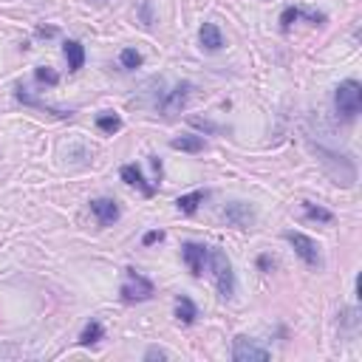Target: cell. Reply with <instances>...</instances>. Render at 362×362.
Listing matches in <instances>:
<instances>
[{"mask_svg": "<svg viewBox=\"0 0 362 362\" xmlns=\"http://www.w3.org/2000/svg\"><path fill=\"white\" fill-rule=\"evenodd\" d=\"M334 108H337V116L342 119H354L362 108V88L356 80H345L337 85L334 91Z\"/></svg>", "mask_w": 362, "mask_h": 362, "instance_id": "obj_1", "label": "cell"}, {"mask_svg": "<svg viewBox=\"0 0 362 362\" xmlns=\"http://www.w3.org/2000/svg\"><path fill=\"white\" fill-rule=\"evenodd\" d=\"M207 255L212 260V274H215V286H218L221 298H232L235 295V272H232V263H230L227 252L224 249H209Z\"/></svg>", "mask_w": 362, "mask_h": 362, "instance_id": "obj_2", "label": "cell"}, {"mask_svg": "<svg viewBox=\"0 0 362 362\" xmlns=\"http://www.w3.org/2000/svg\"><path fill=\"white\" fill-rule=\"evenodd\" d=\"M317 156H320V162L326 165V170L331 173V179H334L337 184H342V187H351V184H354L356 167H354V162H351L348 156H337V153H331V151H326V148H317Z\"/></svg>", "mask_w": 362, "mask_h": 362, "instance_id": "obj_3", "label": "cell"}, {"mask_svg": "<svg viewBox=\"0 0 362 362\" xmlns=\"http://www.w3.org/2000/svg\"><path fill=\"white\" fill-rule=\"evenodd\" d=\"M119 295H122V300H125V303L148 300V298H153V283H151L148 277H144V274H139L136 269H127V280L122 283Z\"/></svg>", "mask_w": 362, "mask_h": 362, "instance_id": "obj_4", "label": "cell"}, {"mask_svg": "<svg viewBox=\"0 0 362 362\" xmlns=\"http://www.w3.org/2000/svg\"><path fill=\"white\" fill-rule=\"evenodd\" d=\"M286 241L295 246L298 258H300L306 266H312V269H320V266H323L320 246H317L314 238H309V235H303V232H292V230H288V232H286Z\"/></svg>", "mask_w": 362, "mask_h": 362, "instance_id": "obj_5", "label": "cell"}, {"mask_svg": "<svg viewBox=\"0 0 362 362\" xmlns=\"http://www.w3.org/2000/svg\"><path fill=\"white\" fill-rule=\"evenodd\" d=\"M232 359L235 362H263V359H269V351L263 345H258L255 340H249V337H235Z\"/></svg>", "mask_w": 362, "mask_h": 362, "instance_id": "obj_6", "label": "cell"}, {"mask_svg": "<svg viewBox=\"0 0 362 362\" xmlns=\"http://www.w3.org/2000/svg\"><path fill=\"white\" fill-rule=\"evenodd\" d=\"M224 221H227L230 227L244 230V227H249V224L255 221V209H252L249 204H244V201H232V204H227V209H224Z\"/></svg>", "mask_w": 362, "mask_h": 362, "instance_id": "obj_7", "label": "cell"}, {"mask_svg": "<svg viewBox=\"0 0 362 362\" xmlns=\"http://www.w3.org/2000/svg\"><path fill=\"white\" fill-rule=\"evenodd\" d=\"M190 94H193V85L190 83H179L167 97H165V102H162V111L170 116V113H179L184 105H187V99H190Z\"/></svg>", "mask_w": 362, "mask_h": 362, "instance_id": "obj_8", "label": "cell"}, {"mask_svg": "<svg viewBox=\"0 0 362 362\" xmlns=\"http://www.w3.org/2000/svg\"><path fill=\"white\" fill-rule=\"evenodd\" d=\"M207 252H209V249H207L204 244H193V241H187V244L181 246V258H184V263L190 266L193 274H201V272H204Z\"/></svg>", "mask_w": 362, "mask_h": 362, "instance_id": "obj_9", "label": "cell"}, {"mask_svg": "<svg viewBox=\"0 0 362 362\" xmlns=\"http://www.w3.org/2000/svg\"><path fill=\"white\" fill-rule=\"evenodd\" d=\"M91 212L97 215V221L102 227H108V224H113L119 218V207H116L113 198H94L91 201Z\"/></svg>", "mask_w": 362, "mask_h": 362, "instance_id": "obj_10", "label": "cell"}, {"mask_svg": "<svg viewBox=\"0 0 362 362\" xmlns=\"http://www.w3.org/2000/svg\"><path fill=\"white\" fill-rule=\"evenodd\" d=\"M119 176H122V181H127L130 187H139V190H141L144 195H148V198L156 193V187H151L148 181H144V176H141V170H139L136 165H125V167L119 170Z\"/></svg>", "mask_w": 362, "mask_h": 362, "instance_id": "obj_11", "label": "cell"}, {"mask_svg": "<svg viewBox=\"0 0 362 362\" xmlns=\"http://www.w3.org/2000/svg\"><path fill=\"white\" fill-rule=\"evenodd\" d=\"M198 37H201V46L207 51H218L224 46V34H221V29L215 26V23H204L201 32H198Z\"/></svg>", "mask_w": 362, "mask_h": 362, "instance_id": "obj_12", "label": "cell"}, {"mask_svg": "<svg viewBox=\"0 0 362 362\" xmlns=\"http://www.w3.org/2000/svg\"><path fill=\"white\" fill-rule=\"evenodd\" d=\"M173 151H184V153H201L204 151V136H193V133H184V136H176L170 141Z\"/></svg>", "mask_w": 362, "mask_h": 362, "instance_id": "obj_13", "label": "cell"}, {"mask_svg": "<svg viewBox=\"0 0 362 362\" xmlns=\"http://www.w3.org/2000/svg\"><path fill=\"white\" fill-rule=\"evenodd\" d=\"M65 60H68V68L71 71H80L85 65V48H83V43L68 40L65 43Z\"/></svg>", "mask_w": 362, "mask_h": 362, "instance_id": "obj_14", "label": "cell"}, {"mask_svg": "<svg viewBox=\"0 0 362 362\" xmlns=\"http://www.w3.org/2000/svg\"><path fill=\"white\" fill-rule=\"evenodd\" d=\"M204 198H207V193L204 190H195V193H187V195H181L179 201H176V207L181 209V212H195L198 209V204H204Z\"/></svg>", "mask_w": 362, "mask_h": 362, "instance_id": "obj_15", "label": "cell"}, {"mask_svg": "<svg viewBox=\"0 0 362 362\" xmlns=\"http://www.w3.org/2000/svg\"><path fill=\"white\" fill-rule=\"evenodd\" d=\"M102 337H105V328H102V323L91 320V323L83 328V334H80V345H94V342H99Z\"/></svg>", "mask_w": 362, "mask_h": 362, "instance_id": "obj_16", "label": "cell"}, {"mask_svg": "<svg viewBox=\"0 0 362 362\" xmlns=\"http://www.w3.org/2000/svg\"><path fill=\"white\" fill-rule=\"evenodd\" d=\"M195 314H198V312H195V306H193L190 298H179V300H176V317H179L184 326H190V323L195 320Z\"/></svg>", "mask_w": 362, "mask_h": 362, "instance_id": "obj_17", "label": "cell"}, {"mask_svg": "<svg viewBox=\"0 0 362 362\" xmlns=\"http://www.w3.org/2000/svg\"><path fill=\"white\" fill-rule=\"evenodd\" d=\"M303 209H306V218H309V221H320V224H331V221H334L331 209H326V207H314V204L306 201Z\"/></svg>", "mask_w": 362, "mask_h": 362, "instance_id": "obj_18", "label": "cell"}, {"mask_svg": "<svg viewBox=\"0 0 362 362\" xmlns=\"http://www.w3.org/2000/svg\"><path fill=\"white\" fill-rule=\"evenodd\" d=\"M97 127H99V130H105V133H116V130L122 127V119H119L116 113H105V116H99V119H97Z\"/></svg>", "mask_w": 362, "mask_h": 362, "instance_id": "obj_19", "label": "cell"}, {"mask_svg": "<svg viewBox=\"0 0 362 362\" xmlns=\"http://www.w3.org/2000/svg\"><path fill=\"white\" fill-rule=\"evenodd\" d=\"M119 62H122L127 71H133V68H139V65H141V54H139L136 48H125V51L119 54Z\"/></svg>", "mask_w": 362, "mask_h": 362, "instance_id": "obj_20", "label": "cell"}, {"mask_svg": "<svg viewBox=\"0 0 362 362\" xmlns=\"http://www.w3.org/2000/svg\"><path fill=\"white\" fill-rule=\"evenodd\" d=\"M34 77H37L40 83H46V85H57V83H60V74H57V71H51L48 65H40V68L34 71Z\"/></svg>", "mask_w": 362, "mask_h": 362, "instance_id": "obj_21", "label": "cell"}, {"mask_svg": "<svg viewBox=\"0 0 362 362\" xmlns=\"http://www.w3.org/2000/svg\"><path fill=\"white\" fill-rule=\"evenodd\" d=\"M298 18H300V9H295V6H288V9H286V12L280 15V26H283V29H288V26H292V23H295Z\"/></svg>", "mask_w": 362, "mask_h": 362, "instance_id": "obj_22", "label": "cell"}, {"mask_svg": "<svg viewBox=\"0 0 362 362\" xmlns=\"http://www.w3.org/2000/svg\"><path fill=\"white\" fill-rule=\"evenodd\" d=\"M170 354L165 348H148V354H144V359H167Z\"/></svg>", "mask_w": 362, "mask_h": 362, "instance_id": "obj_23", "label": "cell"}, {"mask_svg": "<svg viewBox=\"0 0 362 362\" xmlns=\"http://www.w3.org/2000/svg\"><path fill=\"white\" fill-rule=\"evenodd\" d=\"M165 238V232H159V230H153V232H148L141 241H144V246H151V244H156V241H162Z\"/></svg>", "mask_w": 362, "mask_h": 362, "instance_id": "obj_24", "label": "cell"}, {"mask_svg": "<svg viewBox=\"0 0 362 362\" xmlns=\"http://www.w3.org/2000/svg\"><path fill=\"white\" fill-rule=\"evenodd\" d=\"M193 125H198V127H204V130H215V125H209V122H204V119H193Z\"/></svg>", "mask_w": 362, "mask_h": 362, "instance_id": "obj_25", "label": "cell"}, {"mask_svg": "<svg viewBox=\"0 0 362 362\" xmlns=\"http://www.w3.org/2000/svg\"><path fill=\"white\" fill-rule=\"evenodd\" d=\"M151 162H153V170H156V176H162V162H159V156H151Z\"/></svg>", "mask_w": 362, "mask_h": 362, "instance_id": "obj_26", "label": "cell"}]
</instances>
